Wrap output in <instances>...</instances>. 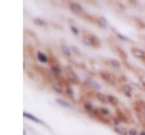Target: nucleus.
<instances>
[{
  "label": "nucleus",
  "instance_id": "f03ea898",
  "mask_svg": "<svg viewBox=\"0 0 145 135\" xmlns=\"http://www.w3.org/2000/svg\"><path fill=\"white\" fill-rule=\"evenodd\" d=\"M132 52H133V54H134L136 57H138V58H140V57H144V52H143V51H140V50H138V48H134V50H132Z\"/></svg>",
  "mask_w": 145,
  "mask_h": 135
},
{
  "label": "nucleus",
  "instance_id": "20e7f679",
  "mask_svg": "<svg viewBox=\"0 0 145 135\" xmlns=\"http://www.w3.org/2000/svg\"><path fill=\"white\" fill-rule=\"evenodd\" d=\"M70 6H72V10H75V12H80V11H81V7H80L79 5H76V4H72Z\"/></svg>",
  "mask_w": 145,
  "mask_h": 135
},
{
  "label": "nucleus",
  "instance_id": "0eeeda50",
  "mask_svg": "<svg viewBox=\"0 0 145 135\" xmlns=\"http://www.w3.org/2000/svg\"><path fill=\"white\" fill-rule=\"evenodd\" d=\"M52 70H53V71H56V72H59V70H58V68H52Z\"/></svg>",
  "mask_w": 145,
  "mask_h": 135
},
{
  "label": "nucleus",
  "instance_id": "39448f33",
  "mask_svg": "<svg viewBox=\"0 0 145 135\" xmlns=\"http://www.w3.org/2000/svg\"><path fill=\"white\" fill-rule=\"evenodd\" d=\"M109 100H110V101H112V102H115V104H116V100L114 99V97H109Z\"/></svg>",
  "mask_w": 145,
  "mask_h": 135
},
{
  "label": "nucleus",
  "instance_id": "f257e3e1",
  "mask_svg": "<svg viewBox=\"0 0 145 135\" xmlns=\"http://www.w3.org/2000/svg\"><path fill=\"white\" fill-rule=\"evenodd\" d=\"M23 116H24V117H27V118H29V119H32V121H34V122H36V123H41V121H40V119H37L36 117H34L33 115H30V113H28V112H24V113H23Z\"/></svg>",
  "mask_w": 145,
  "mask_h": 135
},
{
  "label": "nucleus",
  "instance_id": "423d86ee",
  "mask_svg": "<svg viewBox=\"0 0 145 135\" xmlns=\"http://www.w3.org/2000/svg\"><path fill=\"white\" fill-rule=\"evenodd\" d=\"M72 32H74L75 34H79V32H77V29H76V28H72Z\"/></svg>",
  "mask_w": 145,
  "mask_h": 135
},
{
  "label": "nucleus",
  "instance_id": "6e6552de",
  "mask_svg": "<svg viewBox=\"0 0 145 135\" xmlns=\"http://www.w3.org/2000/svg\"><path fill=\"white\" fill-rule=\"evenodd\" d=\"M142 135H145V133H142Z\"/></svg>",
  "mask_w": 145,
  "mask_h": 135
},
{
  "label": "nucleus",
  "instance_id": "7ed1b4c3",
  "mask_svg": "<svg viewBox=\"0 0 145 135\" xmlns=\"http://www.w3.org/2000/svg\"><path fill=\"white\" fill-rule=\"evenodd\" d=\"M37 58H39L40 62H47V57H46L42 52H39V53H37Z\"/></svg>",
  "mask_w": 145,
  "mask_h": 135
}]
</instances>
